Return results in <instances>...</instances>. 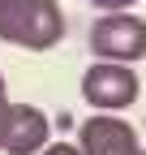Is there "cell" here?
<instances>
[{
    "mask_svg": "<svg viewBox=\"0 0 146 155\" xmlns=\"http://www.w3.org/2000/svg\"><path fill=\"white\" fill-rule=\"evenodd\" d=\"M142 155H146V147H142Z\"/></svg>",
    "mask_w": 146,
    "mask_h": 155,
    "instance_id": "9c48e42d",
    "label": "cell"
},
{
    "mask_svg": "<svg viewBox=\"0 0 146 155\" xmlns=\"http://www.w3.org/2000/svg\"><path fill=\"white\" fill-rule=\"evenodd\" d=\"M52 138V121L43 108L34 104H9V121H5V138L0 151L5 155H39Z\"/></svg>",
    "mask_w": 146,
    "mask_h": 155,
    "instance_id": "5b68a950",
    "label": "cell"
},
{
    "mask_svg": "<svg viewBox=\"0 0 146 155\" xmlns=\"http://www.w3.org/2000/svg\"><path fill=\"white\" fill-rule=\"evenodd\" d=\"M82 99L99 112H125L138 99V73L116 61H95L82 73Z\"/></svg>",
    "mask_w": 146,
    "mask_h": 155,
    "instance_id": "3957f363",
    "label": "cell"
},
{
    "mask_svg": "<svg viewBox=\"0 0 146 155\" xmlns=\"http://www.w3.org/2000/svg\"><path fill=\"white\" fill-rule=\"evenodd\" d=\"M90 52L99 61H116V65H133L146 56V22L138 13L120 9V13H107L90 26Z\"/></svg>",
    "mask_w": 146,
    "mask_h": 155,
    "instance_id": "7a4b0ae2",
    "label": "cell"
},
{
    "mask_svg": "<svg viewBox=\"0 0 146 155\" xmlns=\"http://www.w3.org/2000/svg\"><path fill=\"white\" fill-rule=\"evenodd\" d=\"M78 147H82V155H142L138 129L129 121H116L112 112L86 116L78 129Z\"/></svg>",
    "mask_w": 146,
    "mask_h": 155,
    "instance_id": "277c9868",
    "label": "cell"
},
{
    "mask_svg": "<svg viewBox=\"0 0 146 155\" xmlns=\"http://www.w3.org/2000/svg\"><path fill=\"white\" fill-rule=\"evenodd\" d=\"M65 39V9L56 0H0V43L47 52Z\"/></svg>",
    "mask_w": 146,
    "mask_h": 155,
    "instance_id": "6da1fadb",
    "label": "cell"
},
{
    "mask_svg": "<svg viewBox=\"0 0 146 155\" xmlns=\"http://www.w3.org/2000/svg\"><path fill=\"white\" fill-rule=\"evenodd\" d=\"M95 9H103V13H120V9H129V5H138V0H90Z\"/></svg>",
    "mask_w": 146,
    "mask_h": 155,
    "instance_id": "52a82bcc",
    "label": "cell"
},
{
    "mask_svg": "<svg viewBox=\"0 0 146 155\" xmlns=\"http://www.w3.org/2000/svg\"><path fill=\"white\" fill-rule=\"evenodd\" d=\"M5 121H9V95H5V78H0V138H5Z\"/></svg>",
    "mask_w": 146,
    "mask_h": 155,
    "instance_id": "ba28073f",
    "label": "cell"
},
{
    "mask_svg": "<svg viewBox=\"0 0 146 155\" xmlns=\"http://www.w3.org/2000/svg\"><path fill=\"white\" fill-rule=\"evenodd\" d=\"M39 155H82V147H73V142H47Z\"/></svg>",
    "mask_w": 146,
    "mask_h": 155,
    "instance_id": "8992f818",
    "label": "cell"
}]
</instances>
